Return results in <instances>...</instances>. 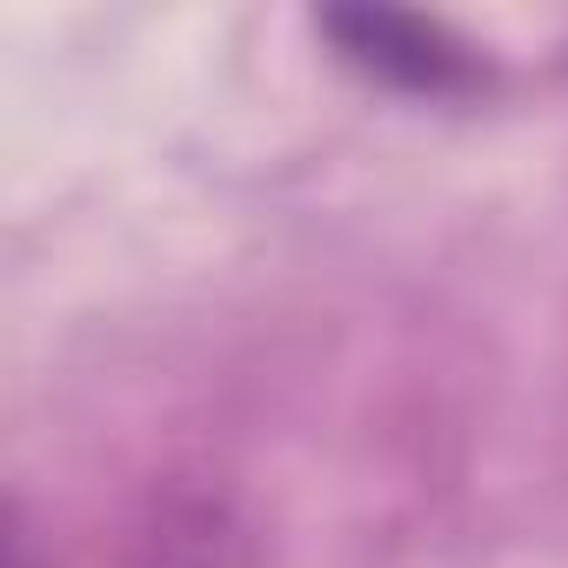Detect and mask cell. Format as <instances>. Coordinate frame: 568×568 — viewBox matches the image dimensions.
<instances>
[{"label": "cell", "mask_w": 568, "mask_h": 568, "mask_svg": "<svg viewBox=\"0 0 568 568\" xmlns=\"http://www.w3.org/2000/svg\"><path fill=\"white\" fill-rule=\"evenodd\" d=\"M121 568H261L254 528L214 481H161L121 548Z\"/></svg>", "instance_id": "2"}, {"label": "cell", "mask_w": 568, "mask_h": 568, "mask_svg": "<svg viewBox=\"0 0 568 568\" xmlns=\"http://www.w3.org/2000/svg\"><path fill=\"white\" fill-rule=\"evenodd\" d=\"M322 34L342 68L368 74L375 88L415 94V101H468L488 81V61L475 41H462L435 14L408 8H328Z\"/></svg>", "instance_id": "1"}, {"label": "cell", "mask_w": 568, "mask_h": 568, "mask_svg": "<svg viewBox=\"0 0 568 568\" xmlns=\"http://www.w3.org/2000/svg\"><path fill=\"white\" fill-rule=\"evenodd\" d=\"M14 568H41V561H34V541H28V528H21V515H14Z\"/></svg>", "instance_id": "3"}]
</instances>
